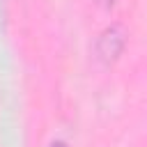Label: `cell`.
Segmentation results:
<instances>
[{"label": "cell", "mask_w": 147, "mask_h": 147, "mask_svg": "<svg viewBox=\"0 0 147 147\" xmlns=\"http://www.w3.org/2000/svg\"><path fill=\"white\" fill-rule=\"evenodd\" d=\"M101 2H103V5H110V2H115V0H101Z\"/></svg>", "instance_id": "obj_3"}, {"label": "cell", "mask_w": 147, "mask_h": 147, "mask_svg": "<svg viewBox=\"0 0 147 147\" xmlns=\"http://www.w3.org/2000/svg\"><path fill=\"white\" fill-rule=\"evenodd\" d=\"M124 48V32L119 25H110L108 30H103V34L99 37L96 44V53L103 62H113Z\"/></svg>", "instance_id": "obj_1"}, {"label": "cell", "mask_w": 147, "mask_h": 147, "mask_svg": "<svg viewBox=\"0 0 147 147\" xmlns=\"http://www.w3.org/2000/svg\"><path fill=\"white\" fill-rule=\"evenodd\" d=\"M51 147H67V142H62V140H55Z\"/></svg>", "instance_id": "obj_2"}]
</instances>
